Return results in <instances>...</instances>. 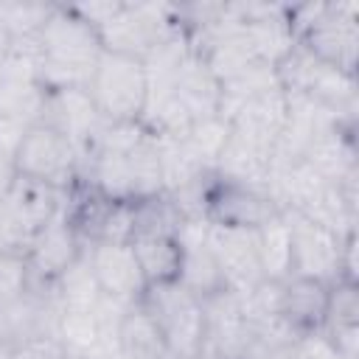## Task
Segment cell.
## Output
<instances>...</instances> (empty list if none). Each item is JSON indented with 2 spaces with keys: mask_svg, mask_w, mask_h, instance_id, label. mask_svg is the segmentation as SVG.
<instances>
[{
  "mask_svg": "<svg viewBox=\"0 0 359 359\" xmlns=\"http://www.w3.org/2000/svg\"><path fill=\"white\" fill-rule=\"evenodd\" d=\"M42 123H50L59 132H65L76 146L79 163H81V157H87V151L95 146L107 121L93 107L87 90H56V93H48L45 98Z\"/></svg>",
  "mask_w": 359,
  "mask_h": 359,
  "instance_id": "obj_15",
  "label": "cell"
},
{
  "mask_svg": "<svg viewBox=\"0 0 359 359\" xmlns=\"http://www.w3.org/2000/svg\"><path fill=\"white\" fill-rule=\"evenodd\" d=\"M11 163L20 177L67 191L79 180V151L65 132L50 123H34L11 149Z\"/></svg>",
  "mask_w": 359,
  "mask_h": 359,
  "instance_id": "obj_7",
  "label": "cell"
},
{
  "mask_svg": "<svg viewBox=\"0 0 359 359\" xmlns=\"http://www.w3.org/2000/svg\"><path fill=\"white\" fill-rule=\"evenodd\" d=\"M14 177H17V171H14V163H11V151L0 146V199L6 196Z\"/></svg>",
  "mask_w": 359,
  "mask_h": 359,
  "instance_id": "obj_33",
  "label": "cell"
},
{
  "mask_svg": "<svg viewBox=\"0 0 359 359\" xmlns=\"http://www.w3.org/2000/svg\"><path fill=\"white\" fill-rule=\"evenodd\" d=\"M59 328V300L53 286L28 283V289L0 311V337L14 348L28 339L56 337Z\"/></svg>",
  "mask_w": 359,
  "mask_h": 359,
  "instance_id": "obj_13",
  "label": "cell"
},
{
  "mask_svg": "<svg viewBox=\"0 0 359 359\" xmlns=\"http://www.w3.org/2000/svg\"><path fill=\"white\" fill-rule=\"evenodd\" d=\"M294 42L317 62L356 76L359 59V3L325 0L286 8Z\"/></svg>",
  "mask_w": 359,
  "mask_h": 359,
  "instance_id": "obj_3",
  "label": "cell"
},
{
  "mask_svg": "<svg viewBox=\"0 0 359 359\" xmlns=\"http://www.w3.org/2000/svg\"><path fill=\"white\" fill-rule=\"evenodd\" d=\"M115 353L121 359H171L157 323L140 303L123 309L115 325Z\"/></svg>",
  "mask_w": 359,
  "mask_h": 359,
  "instance_id": "obj_21",
  "label": "cell"
},
{
  "mask_svg": "<svg viewBox=\"0 0 359 359\" xmlns=\"http://www.w3.org/2000/svg\"><path fill=\"white\" fill-rule=\"evenodd\" d=\"M174 93H177V98L182 101V107L188 109V115L194 121L219 115L222 84L194 50L180 62V67L174 73Z\"/></svg>",
  "mask_w": 359,
  "mask_h": 359,
  "instance_id": "obj_20",
  "label": "cell"
},
{
  "mask_svg": "<svg viewBox=\"0 0 359 359\" xmlns=\"http://www.w3.org/2000/svg\"><path fill=\"white\" fill-rule=\"evenodd\" d=\"M8 359H70V353L59 337H39V339L14 345Z\"/></svg>",
  "mask_w": 359,
  "mask_h": 359,
  "instance_id": "obj_31",
  "label": "cell"
},
{
  "mask_svg": "<svg viewBox=\"0 0 359 359\" xmlns=\"http://www.w3.org/2000/svg\"><path fill=\"white\" fill-rule=\"evenodd\" d=\"M8 353H11V345H8V342L0 337V359H8Z\"/></svg>",
  "mask_w": 359,
  "mask_h": 359,
  "instance_id": "obj_34",
  "label": "cell"
},
{
  "mask_svg": "<svg viewBox=\"0 0 359 359\" xmlns=\"http://www.w3.org/2000/svg\"><path fill=\"white\" fill-rule=\"evenodd\" d=\"M31 283L25 255L0 252V311H6Z\"/></svg>",
  "mask_w": 359,
  "mask_h": 359,
  "instance_id": "obj_28",
  "label": "cell"
},
{
  "mask_svg": "<svg viewBox=\"0 0 359 359\" xmlns=\"http://www.w3.org/2000/svg\"><path fill=\"white\" fill-rule=\"evenodd\" d=\"M328 289H331V283L297 278V275H292L280 283L278 317L292 337L323 331L325 309H328Z\"/></svg>",
  "mask_w": 359,
  "mask_h": 359,
  "instance_id": "obj_18",
  "label": "cell"
},
{
  "mask_svg": "<svg viewBox=\"0 0 359 359\" xmlns=\"http://www.w3.org/2000/svg\"><path fill=\"white\" fill-rule=\"evenodd\" d=\"M275 76H278V84L286 95L309 98V101L320 104L323 109H328L339 121H348V123L359 121V81H356V76L317 62L297 42L275 65Z\"/></svg>",
  "mask_w": 359,
  "mask_h": 359,
  "instance_id": "obj_4",
  "label": "cell"
},
{
  "mask_svg": "<svg viewBox=\"0 0 359 359\" xmlns=\"http://www.w3.org/2000/svg\"><path fill=\"white\" fill-rule=\"evenodd\" d=\"M84 255V244L67 224L65 213L50 219L42 230L34 233L28 250H25V264L31 283L36 286H53L79 258Z\"/></svg>",
  "mask_w": 359,
  "mask_h": 359,
  "instance_id": "obj_11",
  "label": "cell"
},
{
  "mask_svg": "<svg viewBox=\"0 0 359 359\" xmlns=\"http://www.w3.org/2000/svg\"><path fill=\"white\" fill-rule=\"evenodd\" d=\"M286 359H339L334 342L325 337V331L294 337L286 348Z\"/></svg>",
  "mask_w": 359,
  "mask_h": 359,
  "instance_id": "obj_29",
  "label": "cell"
},
{
  "mask_svg": "<svg viewBox=\"0 0 359 359\" xmlns=\"http://www.w3.org/2000/svg\"><path fill=\"white\" fill-rule=\"evenodd\" d=\"M292 230V275L323 283L342 280V244L345 236L320 224L311 216L283 213ZM351 236V233H348Z\"/></svg>",
  "mask_w": 359,
  "mask_h": 359,
  "instance_id": "obj_9",
  "label": "cell"
},
{
  "mask_svg": "<svg viewBox=\"0 0 359 359\" xmlns=\"http://www.w3.org/2000/svg\"><path fill=\"white\" fill-rule=\"evenodd\" d=\"M177 238H180V250H182L177 283L199 300H208L213 294L227 292L230 286L224 280V272H222V266H219V261L208 244V222L205 219H185Z\"/></svg>",
  "mask_w": 359,
  "mask_h": 359,
  "instance_id": "obj_12",
  "label": "cell"
},
{
  "mask_svg": "<svg viewBox=\"0 0 359 359\" xmlns=\"http://www.w3.org/2000/svg\"><path fill=\"white\" fill-rule=\"evenodd\" d=\"M258 258L266 280H286L292 278V230L283 213L269 219L255 230Z\"/></svg>",
  "mask_w": 359,
  "mask_h": 359,
  "instance_id": "obj_24",
  "label": "cell"
},
{
  "mask_svg": "<svg viewBox=\"0 0 359 359\" xmlns=\"http://www.w3.org/2000/svg\"><path fill=\"white\" fill-rule=\"evenodd\" d=\"M182 149L208 171H216V160L227 143V121L224 118H202L194 121L188 135L180 140Z\"/></svg>",
  "mask_w": 359,
  "mask_h": 359,
  "instance_id": "obj_26",
  "label": "cell"
},
{
  "mask_svg": "<svg viewBox=\"0 0 359 359\" xmlns=\"http://www.w3.org/2000/svg\"><path fill=\"white\" fill-rule=\"evenodd\" d=\"M146 93L149 76L140 59L101 50L87 81V95L107 123H140Z\"/></svg>",
  "mask_w": 359,
  "mask_h": 359,
  "instance_id": "obj_5",
  "label": "cell"
},
{
  "mask_svg": "<svg viewBox=\"0 0 359 359\" xmlns=\"http://www.w3.org/2000/svg\"><path fill=\"white\" fill-rule=\"evenodd\" d=\"M348 325H359V283L334 280L328 289V309H325L323 331L348 328Z\"/></svg>",
  "mask_w": 359,
  "mask_h": 359,
  "instance_id": "obj_27",
  "label": "cell"
},
{
  "mask_svg": "<svg viewBox=\"0 0 359 359\" xmlns=\"http://www.w3.org/2000/svg\"><path fill=\"white\" fill-rule=\"evenodd\" d=\"M356 123H334L328 132H323L309 151L303 154V163H309L325 182L339 185L359 180V143H356Z\"/></svg>",
  "mask_w": 359,
  "mask_h": 359,
  "instance_id": "obj_17",
  "label": "cell"
},
{
  "mask_svg": "<svg viewBox=\"0 0 359 359\" xmlns=\"http://www.w3.org/2000/svg\"><path fill=\"white\" fill-rule=\"evenodd\" d=\"M325 337L334 342L339 359H359V325L331 328V331H325Z\"/></svg>",
  "mask_w": 359,
  "mask_h": 359,
  "instance_id": "obj_32",
  "label": "cell"
},
{
  "mask_svg": "<svg viewBox=\"0 0 359 359\" xmlns=\"http://www.w3.org/2000/svg\"><path fill=\"white\" fill-rule=\"evenodd\" d=\"M135 250V258L140 264L146 289L149 286H163V283H174L180 278V261H182V250H180V238L177 236H157V238H135L129 241Z\"/></svg>",
  "mask_w": 359,
  "mask_h": 359,
  "instance_id": "obj_22",
  "label": "cell"
},
{
  "mask_svg": "<svg viewBox=\"0 0 359 359\" xmlns=\"http://www.w3.org/2000/svg\"><path fill=\"white\" fill-rule=\"evenodd\" d=\"M278 213L280 210L275 208L264 185L236 182L219 174L210 180L202 202V219L213 227H227V230H258Z\"/></svg>",
  "mask_w": 359,
  "mask_h": 359,
  "instance_id": "obj_8",
  "label": "cell"
},
{
  "mask_svg": "<svg viewBox=\"0 0 359 359\" xmlns=\"http://www.w3.org/2000/svg\"><path fill=\"white\" fill-rule=\"evenodd\" d=\"M286 107H289V98L280 87L269 90V93H261L255 98H247L241 101L236 109L227 112V126L233 135L250 140V143H258L269 151H275L278 146V137H280V129L286 123Z\"/></svg>",
  "mask_w": 359,
  "mask_h": 359,
  "instance_id": "obj_16",
  "label": "cell"
},
{
  "mask_svg": "<svg viewBox=\"0 0 359 359\" xmlns=\"http://www.w3.org/2000/svg\"><path fill=\"white\" fill-rule=\"evenodd\" d=\"M132 238H157V236H177L182 227V213L174 199L160 191L143 199H132Z\"/></svg>",
  "mask_w": 359,
  "mask_h": 359,
  "instance_id": "obj_23",
  "label": "cell"
},
{
  "mask_svg": "<svg viewBox=\"0 0 359 359\" xmlns=\"http://www.w3.org/2000/svg\"><path fill=\"white\" fill-rule=\"evenodd\" d=\"M59 311H95L104 303V294L93 278V269L87 264V250L84 255L53 283Z\"/></svg>",
  "mask_w": 359,
  "mask_h": 359,
  "instance_id": "obj_25",
  "label": "cell"
},
{
  "mask_svg": "<svg viewBox=\"0 0 359 359\" xmlns=\"http://www.w3.org/2000/svg\"><path fill=\"white\" fill-rule=\"evenodd\" d=\"M3 205L14 213V219L31 233L42 230L50 219H56L65 208V191H56L45 182H36V180H28V177H14L6 196H3Z\"/></svg>",
  "mask_w": 359,
  "mask_h": 359,
  "instance_id": "obj_19",
  "label": "cell"
},
{
  "mask_svg": "<svg viewBox=\"0 0 359 359\" xmlns=\"http://www.w3.org/2000/svg\"><path fill=\"white\" fill-rule=\"evenodd\" d=\"M39 48V84L48 93L87 90L93 67L101 56V39L95 28L76 14L70 3H53L45 22L36 31Z\"/></svg>",
  "mask_w": 359,
  "mask_h": 359,
  "instance_id": "obj_1",
  "label": "cell"
},
{
  "mask_svg": "<svg viewBox=\"0 0 359 359\" xmlns=\"http://www.w3.org/2000/svg\"><path fill=\"white\" fill-rule=\"evenodd\" d=\"M208 244L224 272L227 286L236 294L244 297L264 280L255 230H227V227L208 224Z\"/></svg>",
  "mask_w": 359,
  "mask_h": 359,
  "instance_id": "obj_14",
  "label": "cell"
},
{
  "mask_svg": "<svg viewBox=\"0 0 359 359\" xmlns=\"http://www.w3.org/2000/svg\"><path fill=\"white\" fill-rule=\"evenodd\" d=\"M98 34L101 48L109 53H123L132 59H146L160 42L182 34L174 3H70Z\"/></svg>",
  "mask_w": 359,
  "mask_h": 359,
  "instance_id": "obj_2",
  "label": "cell"
},
{
  "mask_svg": "<svg viewBox=\"0 0 359 359\" xmlns=\"http://www.w3.org/2000/svg\"><path fill=\"white\" fill-rule=\"evenodd\" d=\"M31 244V233L14 219V213L3 205L0 199V252H17V255H25Z\"/></svg>",
  "mask_w": 359,
  "mask_h": 359,
  "instance_id": "obj_30",
  "label": "cell"
},
{
  "mask_svg": "<svg viewBox=\"0 0 359 359\" xmlns=\"http://www.w3.org/2000/svg\"><path fill=\"white\" fill-rule=\"evenodd\" d=\"M140 306L157 323L171 359H196L205 339V311L202 300L182 289L177 280L163 286H149Z\"/></svg>",
  "mask_w": 359,
  "mask_h": 359,
  "instance_id": "obj_6",
  "label": "cell"
},
{
  "mask_svg": "<svg viewBox=\"0 0 359 359\" xmlns=\"http://www.w3.org/2000/svg\"><path fill=\"white\" fill-rule=\"evenodd\" d=\"M87 264H90L93 278L107 300H115L121 306L140 303V297L146 292V280H143V272H140L132 244H126V241L93 244V247H87Z\"/></svg>",
  "mask_w": 359,
  "mask_h": 359,
  "instance_id": "obj_10",
  "label": "cell"
}]
</instances>
